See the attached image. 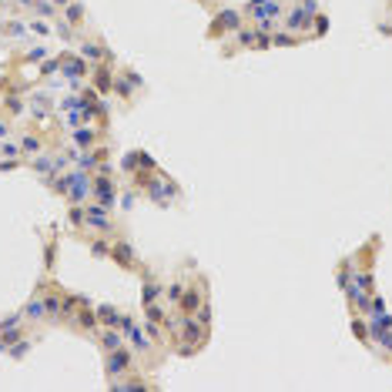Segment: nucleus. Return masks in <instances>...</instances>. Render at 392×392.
I'll return each mask as SVG.
<instances>
[{"label": "nucleus", "instance_id": "f257e3e1", "mask_svg": "<svg viewBox=\"0 0 392 392\" xmlns=\"http://www.w3.org/2000/svg\"><path fill=\"white\" fill-rule=\"evenodd\" d=\"M128 366H131V356L111 348V356H108V372H128Z\"/></svg>", "mask_w": 392, "mask_h": 392}]
</instances>
